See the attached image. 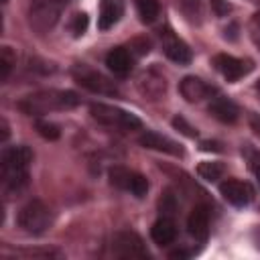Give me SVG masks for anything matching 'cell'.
Segmentation results:
<instances>
[{
	"label": "cell",
	"mask_w": 260,
	"mask_h": 260,
	"mask_svg": "<svg viewBox=\"0 0 260 260\" xmlns=\"http://www.w3.org/2000/svg\"><path fill=\"white\" fill-rule=\"evenodd\" d=\"M89 114L102 126L120 130V132H130V130H136V128L142 126L140 118H136L134 114H130V112H126L122 108L110 106V104H91L89 106Z\"/></svg>",
	"instance_id": "277c9868"
},
{
	"label": "cell",
	"mask_w": 260,
	"mask_h": 260,
	"mask_svg": "<svg viewBox=\"0 0 260 260\" xmlns=\"http://www.w3.org/2000/svg\"><path fill=\"white\" fill-rule=\"evenodd\" d=\"M219 193L228 203H232L236 207H244L254 199L252 185L246 181H240V179H225L223 183H219Z\"/></svg>",
	"instance_id": "30bf717a"
},
{
	"label": "cell",
	"mask_w": 260,
	"mask_h": 260,
	"mask_svg": "<svg viewBox=\"0 0 260 260\" xmlns=\"http://www.w3.org/2000/svg\"><path fill=\"white\" fill-rule=\"evenodd\" d=\"M136 8H138V14L144 22H154L158 12H160L158 0H136Z\"/></svg>",
	"instance_id": "44dd1931"
},
{
	"label": "cell",
	"mask_w": 260,
	"mask_h": 260,
	"mask_svg": "<svg viewBox=\"0 0 260 260\" xmlns=\"http://www.w3.org/2000/svg\"><path fill=\"white\" fill-rule=\"evenodd\" d=\"M51 221H53L51 209L41 199H30L26 205L20 207V211L16 215L18 228L26 234H32V236H39V234L47 232Z\"/></svg>",
	"instance_id": "5b68a950"
},
{
	"label": "cell",
	"mask_w": 260,
	"mask_h": 260,
	"mask_svg": "<svg viewBox=\"0 0 260 260\" xmlns=\"http://www.w3.org/2000/svg\"><path fill=\"white\" fill-rule=\"evenodd\" d=\"M150 238H152V242L158 244V246H169V244H173L175 238H177V225H175V221H173L169 215L158 217V219L152 223V228H150Z\"/></svg>",
	"instance_id": "2e32d148"
},
{
	"label": "cell",
	"mask_w": 260,
	"mask_h": 260,
	"mask_svg": "<svg viewBox=\"0 0 260 260\" xmlns=\"http://www.w3.org/2000/svg\"><path fill=\"white\" fill-rule=\"evenodd\" d=\"M138 142L144 146V148H152V150H160V152H167V154H173V156H183L185 150L179 142L158 134V132H144Z\"/></svg>",
	"instance_id": "7c38bea8"
},
{
	"label": "cell",
	"mask_w": 260,
	"mask_h": 260,
	"mask_svg": "<svg viewBox=\"0 0 260 260\" xmlns=\"http://www.w3.org/2000/svg\"><path fill=\"white\" fill-rule=\"evenodd\" d=\"M30 162H32V150L24 144L8 146L2 150L0 179H2V193L6 197H14L26 189Z\"/></svg>",
	"instance_id": "6da1fadb"
},
{
	"label": "cell",
	"mask_w": 260,
	"mask_h": 260,
	"mask_svg": "<svg viewBox=\"0 0 260 260\" xmlns=\"http://www.w3.org/2000/svg\"><path fill=\"white\" fill-rule=\"evenodd\" d=\"M187 230L195 240H205L209 234V207L195 205L187 217Z\"/></svg>",
	"instance_id": "4fadbf2b"
},
{
	"label": "cell",
	"mask_w": 260,
	"mask_h": 260,
	"mask_svg": "<svg viewBox=\"0 0 260 260\" xmlns=\"http://www.w3.org/2000/svg\"><path fill=\"white\" fill-rule=\"evenodd\" d=\"M106 65L110 71H114L116 75H126L132 69V57L124 47H114L108 55H106Z\"/></svg>",
	"instance_id": "ac0fdd59"
},
{
	"label": "cell",
	"mask_w": 260,
	"mask_h": 260,
	"mask_svg": "<svg viewBox=\"0 0 260 260\" xmlns=\"http://www.w3.org/2000/svg\"><path fill=\"white\" fill-rule=\"evenodd\" d=\"M124 14V2L122 0H100V14H98V26L100 30L112 28Z\"/></svg>",
	"instance_id": "9a60e30c"
},
{
	"label": "cell",
	"mask_w": 260,
	"mask_h": 260,
	"mask_svg": "<svg viewBox=\"0 0 260 260\" xmlns=\"http://www.w3.org/2000/svg\"><path fill=\"white\" fill-rule=\"evenodd\" d=\"M69 0H30L28 6V26L43 35L49 32L61 18Z\"/></svg>",
	"instance_id": "3957f363"
},
{
	"label": "cell",
	"mask_w": 260,
	"mask_h": 260,
	"mask_svg": "<svg viewBox=\"0 0 260 260\" xmlns=\"http://www.w3.org/2000/svg\"><path fill=\"white\" fill-rule=\"evenodd\" d=\"M209 114H211L213 118H217L219 122L232 124V122L238 120V114H240V112H238V106H236L234 102H230V100H225V98H217V100L211 102Z\"/></svg>",
	"instance_id": "d6986e66"
},
{
	"label": "cell",
	"mask_w": 260,
	"mask_h": 260,
	"mask_svg": "<svg viewBox=\"0 0 260 260\" xmlns=\"http://www.w3.org/2000/svg\"><path fill=\"white\" fill-rule=\"evenodd\" d=\"M112 254L118 258H148V250L136 232H118L112 238Z\"/></svg>",
	"instance_id": "52a82bcc"
},
{
	"label": "cell",
	"mask_w": 260,
	"mask_h": 260,
	"mask_svg": "<svg viewBox=\"0 0 260 260\" xmlns=\"http://www.w3.org/2000/svg\"><path fill=\"white\" fill-rule=\"evenodd\" d=\"M160 41H162V51L171 61H175V63L191 61V49L187 47L185 41H181L177 35H173V30H162Z\"/></svg>",
	"instance_id": "8fae6325"
},
{
	"label": "cell",
	"mask_w": 260,
	"mask_h": 260,
	"mask_svg": "<svg viewBox=\"0 0 260 260\" xmlns=\"http://www.w3.org/2000/svg\"><path fill=\"white\" fill-rule=\"evenodd\" d=\"M16 65V53L12 47L4 45L2 51H0V69H2V81H6L10 77V71L14 69Z\"/></svg>",
	"instance_id": "7402d4cb"
},
{
	"label": "cell",
	"mask_w": 260,
	"mask_h": 260,
	"mask_svg": "<svg viewBox=\"0 0 260 260\" xmlns=\"http://www.w3.org/2000/svg\"><path fill=\"white\" fill-rule=\"evenodd\" d=\"M16 256H24V258H61L63 254L55 248H45V250H16Z\"/></svg>",
	"instance_id": "cb8c5ba5"
},
{
	"label": "cell",
	"mask_w": 260,
	"mask_h": 260,
	"mask_svg": "<svg viewBox=\"0 0 260 260\" xmlns=\"http://www.w3.org/2000/svg\"><path fill=\"white\" fill-rule=\"evenodd\" d=\"M173 126H175L179 132H183L185 136H189V138L197 136V130H195L191 124H187V120H185V118H181V116H177V118L173 120Z\"/></svg>",
	"instance_id": "484cf974"
},
{
	"label": "cell",
	"mask_w": 260,
	"mask_h": 260,
	"mask_svg": "<svg viewBox=\"0 0 260 260\" xmlns=\"http://www.w3.org/2000/svg\"><path fill=\"white\" fill-rule=\"evenodd\" d=\"M252 171H254V175H256V179H258V183H260V165H258V167H254Z\"/></svg>",
	"instance_id": "4dcf8cb0"
},
{
	"label": "cell",
	"mask_w": 260,
	"mask_h": 260,
	"mask_svg": "<svg viewBox=\"0 0 260 260\" xmlns=\"http://www.w3.org/2000/svg\"><path fill=\"white\" fill-rule=\"evenodd\" d=\"M223 171H225L223 165H221V162H213V160H205V162H201V165L197 167V175H199L201 179L209 181V183L221 179Z\"/></svg>",
	"instance_id": "ffe728a7"
},
{
	"label": "cell",
	"mask_w": 260,
	"mask_h": 260,
	"mask_svg": "<svg viewBox=\"0 0 260 260\" xmlns=\"http://www.w3.org/2000/svg\"><path fill=\"white\" fill-rule=\"evenodd\" d=\"M35 128H37V132L45 138V140H57L59 138V128L53 124V122H47V120H37V124H35Z\"/></svg>",
	"instance_id": "603a6c76"
},
{
	"label": "cell",
	"mask_w": 260,
	"mask_h": 260,
	"mask_svg": "<svg viewBox=\"0 0 260 260\" xmlns=\"http://www.w3.org/2000/svg\"><path fill=\"white\" fill-rule=\"evenodd\" d=\"M179 2H181L183 12H185L189 18H195V14L199 16V2H197V0H179Z\"/></svg>",
	"instance_id": "4316f807"
},
{
	"label": "cell",
	"mask_w": 260,
	"mask_h": 260,
	"mask_svg": "<svg viewBox=\"0 0 260 260\" xmlns=\"http://www.w3.org/2000/svg\"><path fill=\"white\" fill-rule=\"evenodd\" d=\"M73 77H75V81H77L81 87H85V89H89V91H93V93L112 95V93L118 91V87L114 85V81H110V79L104 77L102 73H98V71H93V69H89V67H83V65L73 69Z\"/></svg>",
	"instance_id": "ba28073f"
},
{
	"label": "cell",
	"mask_w": 260,
	"mask_h": 260,
	"mask_svg": "<svg viewBox=\"0 0 260 260\" xmlns=\"http://www.w3.org/2000/svg\"><path fill=\"white\" fill-rule=\"evenodd\" d=\"M138 89H140L142 95H146V98H150V100H158V98L165 93V89H167V81H165V77H160L158 73L146 71V73H142L140 79H138Z\"/></svg>",
	"instance_id": "e0dca14e"
},
{
	"label": "cell",
	"mask_w": 260,
	"mask_h": 260,
	"mask_svg": "<svg viewBox=\"0 0 260 260\" xmlns=\"http://www.w3.org/2000/svg\"><path fill=\"white\" fill-rule=\"evenodd\" d=\"M110 183L118 189H124L128 193H132L134 197H144L148 193V181L144 175L132 171V169H126V167H112L110 173Z\"/></svg>",
	"instance_id": "8992f818"
},
{
	"label": "cell",
	"mask_w": 260,
	"mask_h": 260,
	"mask_svg": "<svg viewBox=\"0 0 260 260\" xmlns=\"http://www.w3.org/2000/svg\"><path fill=\"white\" fill-rule=\"evenodd\" d=\"M79 95L75 91L67 89H41L35 93L24 95L22 100L16 102V108L26 114V116H43L49 112H59V110H71L79 106Z\"/></svg>",
	"instance_id": "7a4b0ae2"
},
{
	"label": "cell",
	"mask_w": 260,
	"mask_h": 260,
	"mask_svg": "<svg viewBox=\"0 0 260 260\" xmlns=\"http://www.w3.org/2000/svg\"><path fill=\"white\" fill-rule=\"evenodd\" d=\"M179 91H181V95H183L187 102H201V100H205L207 95H211V87H209L203 79H199V77H195V75L183 77L181 83H179Z\"/></svg>",
	"instance_id": "5bb4252c"
},
{
	"label": "cell",
	"mask_w": 260,
	"mask_h": 260,
	"mask_svg": "<svg viewBox=\"0 0 260 260\" xmlns=\"http://www.w3.org/2000/svg\"><path fill=\"white\" fill-rule=\"evenodd\" d=\"M209 2H211V8L217 16H223L232 10V4H228V0H209Z\"/></svg>",
	"instance_id": "f1b7e54d"
},
{
	"label": "cell",
	"mask_w": 260,
	"mask_h": 260,
	"mask_svg": "<svg viewBox=\"0 0 260 260\" xmlns=\"http://www.w3.org/2000/svg\"><path fill=\"white\" fill-rule=\"evenodd\" d=\"M201 148H203V150H213V152H219V150H221L219 142H209V140H203V142H201Z\"/></svg>",
	"instance_id": "f546056e"
},
{
	"label": "cell",
	"mask_w": 260,
	"mask_h": 260,
	"mask_svg": "<svg viewBox=\"0 0 260 260\" xmlns=\"http://www.w3.org/2000/svg\"><path fill=\"white\" fill-rule=\"evenodd\" d=\"M256 91H258V93H260V79H258V81H256Z\"/></svg>",
	"instance_id": "d6a6232c"
},
{
	"label": "cell",
	"mask_w": 260,
	"mask_h": 260,
	"mask_svg": "<svg viewBox=\"0 0 260 260\" xmlns=\"http://www.w3.org/2000/svg\"><path fill=\"white\" fill-rule=\"evenodd\" d=\"M85 28H87V14L85 12H77L73 16V20H71V32L75 37H79V35L85 32Z\"/></svg>",
	"instance_id": "d4e9b609"
},
{
	"label": "cell",
	"mask_w": 260,
	"mask_h": 260,
	"mask_svg": "<svg viewBox=\"0 0 260 260\" xmlns=\"http://www.w3.org/2000/svg\"><path fill=\"white\" fill-rule=\"evenodd\" d=\"M211 63H213V67L228 79V81H238V79H242L244 75H248L250 71H252V61H248V59H238V57H232V55H228V53H219V55H215L213 59H211Z\"/></svg>",
	"instance_id": "9c48e42d"
},
{
	"label": "cell",
	"mask_w": 260,
	"mask_h": 260,
	"mask_svg": "<svg viewBox=\"0 0 260 260\" xmlns=\"http://www.w3.org/2000/svg\"><path fill=\"white\" fill-rule=\"evenodd\" d=\"M254 236H256V246H258V248H260V228H258V230H256V234H254Z\"/></svg>",
	"instance_id": "1f68e13d"
},
{
	"label": "cell",
	"mask_w": 260,
	"mask_h": 260,
	"mask_svg": "<svg viewBox=\"0 0 260 260\" xmlns=\"http://www.w3.org/2000/svg\"><path fill=\"white\" fill-rule=\"evenodd\" d=\"M177 203H175V197L171 193H165L162 199H160V211H165V215H171L175 211Z\"/></svg>",
	"instance_id": "83f0119b"
}]
</instances>
